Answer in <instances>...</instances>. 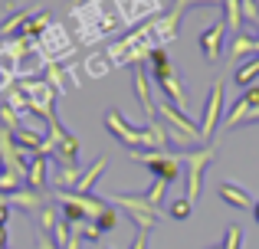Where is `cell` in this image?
<instances>
[{"label": "cell", "instance_id": "obj_23", "mask_svg": "<svg viewBox=\"0 0 259 249\" xmlns=\"http://www.w3.org/2000/svg\"><path fill=\"white\" fill-rule=\"evenodd\" d=\"M164 193H167V180H158L154 177V184H151V190H145V197H148V204L158 210L161 204H164Z\"/></svg>", "mask_w": 259, "mask_h": 249}, {"label": "cell", "instance_id": "obj_38", "mask_svg": "<svg viewBox=\"0 0 259 249\" xmlns=\"http://www.w3.org/2000/svg\"><path fill=\"white\" fill-rule=\"evenodd\" d=\"M213 249H223V246H213Z\"/></svg>", "mask_w": 259, "mask_h": 249}, {"label": "cell", "instance_id": "obj_12", "mask_svg": "<svg viewBox=\"0 0 259 249\" xmlns=\"http://www.w3.org/2000/svg\"><path fill=\"white\" fill-rule=\"evenodd\" d=\"M46 171H50V158H46V154H33L23 184L33 187V190H43V187H46Z\"/></svg>", "mask_w": 259, "mask_h": 249}, {"label": "cell", "instance_id": "obj_32", "mask_svg": "<svg viewBox=\"0 0 259 249\" xmlns=\"http://www.w3.org/2000/svg\"><path fill=\"white\" fill-rule=\"evenodd\" d=\"M0 249H10L7 246V226H0Z\"/></svg>", "mask_w": 259, "mask_h": 249}, {"label": "cell", "instance_id": "obj_5", "mask_svg": "<svg viewBox=\"0 0 259 249\" xmlns=\"http://www.w3.org/2000/svg\"><path fill=\"white\" fill-rule=\"evenodd\" d=\"M184 161H187V200L194 204L197 197H200V190H203V174H207V167H210V161H213V147H197V151H187V154H181Z\"/></svg>", "mask_w": 259, "mask_h": 249}, {"label": "cell", "instance_id": "obj_9", "mask_svg": "<svg viewBox=\"0 0 259 249\" xmlns=\"http://www.w3.org/2000/svg\"><path fill=\"white\" fill-rule=\"evenodd\" d=\"M223 36H227V23H223V20H213V23L200 33V39H197V43H200V49H203V56H207L210 63H217V59H220Z\"/></svg>", "mask_w": 259, "mask_h": 249}, {"label": "cell", "instance_id": "obj_35", "mask_svg": "<svg viewBox=\"0 0 259 249\" xmlns=\"http://www.w3.org/2000/svg\"><path fill=\"white\" fill-rule=\"evenodd\" d=\"M0 171H4V154H0Z\"/></svg>", "mask_w": 259, "mask_h": 249}, {"label": "cell", "instance_id": "obj_34", "mask_svg": "<svg viewBox=\"0 0 259 249\" xmlns=\"http://www.w3.org/2000/svg\"><path fill=\"white\" fill-rule=\"evenodd\" d=\"M82 4H89V0H76V7H82Z\"/></svg>", "mask_w": 259, "mask_h": 249}, {"label": "cell", "instance_id": "obj_15", "mask_svg": "<svg viewBox=\"0 0 259 249\" xmlns=\"http://www.w3.org/2000/svg\"><path fill=\"white\" fill-rule=\"evenodd\" d=\"M30 17H33V13L26 10V7L13 10L10 17H4V20H0V36H13V33H20V30H23V23H26Z\"/></svg>", "mask_w": 259, "mask_h": 249}, {"label": "cell", "instance_id": "obj_31", "mask_svg": "<svg viewBox=\"0 0 259 249\" xmlns=\"http://www.w3.org/2000/svg\"><path fill=\"white\" fill-rule=\"evenodd\" d=\"M39 249H59V246L53 243V236H39Z\"/></svg>", "mask_w": 259, "mask_h": 249}, {"label": "cell", "instance_id": "obj_11", "mask_svg": "<svg viewBox=\"0 0 259 249\" xmlns=\"http://www.w3.org/2000/svg\"><path fill=\"white\" fill-rule=\"evenodd\" d=\"M7 204L10 207H17V210H26V213H39L46 207V197H43V190H33V187H20V190H13L10 197H7Z\"/></svg>", "mask_w": 259, "mask_h": 249}, {"label": "cell", "instance_id": "obj_26", "mask_svg": "<svg viewBox=\"0 0 259 249\" xmlns=\"http://www.w3.org/2000/svg\"><path fill=\"white\" fill-rule=\"evenodd\" d=\"M0 125H4L7 131H17L20 128V112H13L7 102H0Z\"/></svg>", "mask_w": 259, "mask_h": 249}, {"label": "cell", "instance_id": "obj_20", "mask_svg": "<svg viewBox=\"0 0 259 249\" xmlns=\"http://www.w3.org/2000/svg\"><path fill=\"white\" fill-rule=\"evenodd\" d=\"M108 69H112V59H108L105 53H95V56H89V59H85V72H89L92 79L105 76Z\"/></svg>", "mask_w": 259, "mask_h": 249}, {"label": "cell", "instance_id": "obj_2", "mask_svg": "<svg viewBox=\"0 0 259 249\" xmlns=\"http://www.w3.org/2000/svg\"><path fill=\"white\" fill-rule=\"evenodd\" d=\"M105 200H108V204H115V207H121V210L138 223V230H145V233L158 223V210L148 204L145 193H112V197H105Z\"/></svg>", "mask_w": 259, "mask_h": 249}, {"label": "cell", "instance_id": "obj_7", "mask_svg": "<svg viewBox=\"0 0 259 249\" xmlns=\"http://www.w3.org/2000/svg\"><path fill=\"white\" fill-rule=\"evenodd\" d=\"M36 53H43V56H46V63H59V59H66L69 53H76V46H72L69 33H66L63 26H56V23H53L50 30H46L43 36L36 39Z\"/></svg>", "mask_w": 259, "mask_h": 249}, {"label": "cell", "instance_id": "obj_21", "mask_svg": "<svg viewBox=\"0 0 259 249\" xmlns=\"http://www.w3.org/2000/svg\"><path fill=\"white\" fill-rule=\"evenodd\" d=\"M46 82L56 92H66V69L59 63H46Z\"/></svg>", "mask_w": 259, "mask_h": 249}, {"label": "cell", "instance_id": "obj_28", "mask_svg": "<svg viewBox=\"0 0 259 249\" xmlns=\"http://www.w3.org/2000/svg\"><path fill=\"white\" fill-rule=\"evenodd\" d=\"M240 243H243V230H240V226H230V230H227V236H223V249H240Z\"/></svg>", "mask_w": 259, "mask_h": 249}, {"label": "cell", "instance_id": "obj_33", "mask_svg": "<svg viewBox=\"0 0 259 249\" xmlns=\"http://www.w3.org/2000/svg\"><path fill=\"white\" fill-rule=\"evenodd\" d=\"M249 213H253V220H256V223H259V200H256V204H253V210H249Z\"/></svg>", "mask_w": 259, "mask_h": 249}, {"label": "cell", "instance_id": "obj_36", "mask_svg": "<svg viewBox=\"0 0 259 249\" xmlns=\"http://www.w3.org/2000/svg\"><path fill=\"white\" fill-rule=\"evenodd\" d=\"M256 56H259V39H256Z\"/></svg>", "mask_w": 259, "mask_h": 249}, {"label": "cell", "instance_id": "obj_22", "mask_svg": "<svg viewBox=\"0 0 259 249\" xmlns=\"http://www.w3.org/2000/svg\"><path fill=\"white\" fill-rule=\"evenodd\" d=\"M56 223H59V210H53V207L46 204L43 210H39V230H43V236H53Z\"/></svg>", "mask_w": 259, "mask_h": 249}, {"label": "cell", "instance_id": "obj_14", "mask_svg": "<svg viewBox=\"0 0 259 249\" xmlns=\"http://www.w3.org/2000/svg\"><path fill=\"white\" fill-rule=\"evenodd\" d=\"M50 26H53L50 13H46V10H36V13H33V17H30V20L23 23V30H20V36H23V39H30V43L36 46V39L43 36V33L50 30Z\"/></svg>", "mask_w": 259, "mask_h": 249}, {"label": "cell", "instance_id": "obj_18", "mask_svg": "<svg viewBox=\"0 0 259 249\" xmlns=\"http://www.w3.org/2000/svg\"><path fill=\"white\" fill-rule=\"evenodd\" d=\"M256 39L259 36H249V33H236L233 39H230V56H246V53H256Z\"/></svg>", "mask_w": 259, "mask_h": 249}, {"label": "cell", "instance_id": "obj_25", "mask_svg": "<svg viewBox=\"0 0 259 249\" xmlns=\"http://www.w3.org/2000/svg\"><path fill=\"white\" fill-rule=\"evenodd\" d=\"M190 210H194V204H190L187 197H177V200H171V204H167V213H171L174 220H187Z\"/></svg>", "mask_w": 259, "mask_h": 249}, {"label": "cell", "instance_id": "obj_13", "mask_svg": "<svg viewBox=\"0 0 259 249\" xmlns=\"http://www.w3.org/2000/svg\"><path fill=\"white\" fill-rule=\"evenodd\" d=\"M220 200H223V204H230V207H236V210H253V204H256V200L249 197L240 184H230V180H227V184H220Z\"/></svg>", "mask_w": 259, "mask_h": 249}, {"label": "cell", "instance_id": "obj_37", "mask_svg": "<svg viewBox=\"0 0 259 249\" xmlns=\"http://www.w3.org/2000/svg\"><path fill=\"white\" fill-rule=\"evenodd\" d=\"M256 26H259V17H256Z\"/></svg>", "mask_w": 259, "mask_h": 249}, {"label": "cell", "instance_id": "obj_30", "mask_svg": "<svg viewBox=\"0 0 259 249\" xmlns=\"http://www.w3.org/2000/svg\"><path fill=\"white\" fill-rule=\"evenodd\" d=\"M128 249H148V233L138 230V233H135V243L128 246Z\"/></svg>", "mask_w": 259, "mask_h": 249}, {"label": "cell", "instance_id": "obj_4", "mask_svg": "<svg viewBox=\"0 0 259 249\" xmlns=\"http://www.w3.org/2000/svg\"><path fill=\"white\" fill-rule=\"evenodd\" d=\"M17 89L30 98V112L43 115L46 122L53 118V102H56V89H53L46 79H20Z\"/></svg>", "mask_w": 259, "mask_h": 249}, {"label": "cell", "instance_id": "obj_29", "mask_svg": "<svg viewBox=\"0 0 259 249\" xmlns=\"http://www.w3.org/2000/svg\"><path fill=\"white\" fill-rule=\"evenodd\" d=\"M256 17H259V4L256 0H243V20H253L256 23Z\"/></svg>", "mask_w": 259, "mask_h": 249}, {"label": "cell", "instance_id": "obj_17", "mask_svg": "<svg viewBox=\"0 0 259 249\" xmlns=\"http://www.w3.org/2000/svg\"><path fill=\"white\" fill-rule=\"evenodd\" d=\"M220 7H223V13H227L223 23H227L230 30L240 33L243 30V0H220Z\"/></svg>", "mask_w": 259, "mask_h": 249}, {"label": "cell", "instance_id": "obj_27", "mask_svg": "<svg viewBox=\"0 0 259 249\" xmlns=\"http://www.w3.org/2000/svg\"><path fill=\"white\" fill-rule=\"evenodd\" d=\"M69 239H72V226L66 223L63 217H59V223H56V230H53V243H56L59 249H66L69 246Z\"/></svg>", "mask_w": 259, "mask_h": 249}, {"label": "cell", "instance_id": "obj_10", "mask_svg": "<svg viewBox=\"0 0 259 249\" xmlns=\"http://www.w3.org/2000/svg\"><path fill=\"white\" fill-rule=\"evenodd\" d=\"M135 92H138V102H141V109H145V115H148V122H154L158 118V105H154V98H151V79H148V72H145V66H135Z\"/></svg>", "mask_w": 259, "mask_h": 249}, {"label": "cell", "instance_id": "obj_24", "mask_svg": "<svg viewBox=\"0 0 259 249\" xmlns=\"http://www.w3.org/2000/svg\"><path fill=\"white\" fill-rule=\"evenodd\" d=\"M92 223L99 226V233H112L118 226V210H112V204H108V210L99 213V220H92Z\"/></svg>", "mask_w": 259, "mask_h": 249}, {"label": "cell", "instance_id": "obj_19", "mask_svg": "<svg viewBox=\"0 0 259 249\" xmlns=\"http://www.w3.org/2000/svg\"><path fill=\"white\" fill-rule=\"evenodd\" d=\"M256 76H259V56H256V59H249V63H243L240 69H236L233 82H236V85H243V89H249V85L256 82Z\"/></svg>", "mask_w": 259, "mask_h": 249}, {"label": "cell", "instance_id": "obj_16", "mask_svg": "<svg viewBox=\"0 0 259 249\" xmlns=\"http://www.w3.org/2000/svg\"><path fill=\"white\" fill-rule=\"evenodd\" d=\"M105 167H108V161H105V158H99L92 167H89V171H82V177H79V184H76V193H89V190H92L95 180L102 177V171H105Z\"/></svg>", "mask_w": 259, "mask_h": 249}, {"label": "cell", "instance_id": "obj_8", "mask_svg": "<svg viewBox=\"0 0 259 249\" xmlns=\"http://www.w3.org/2000/svg\"><path fill=\"white\" fill-rule=\"evenodd\" d=\"M223 118V79H217L213 85H210V95L207 102H203V115H200V125H197V131H200V141H210L217 131V125H220Z\"/></svg>", "mask_w": 259, "mask_h": 249}, {"label": "cell", "instance_id": "obj_39", "mask_svg": "<svg viewBox=\"0 0 259 249\" xmlns=\"http://www.w3.org/2000/svg\"><path fill=\"white\" fill-rule=\"evenodd\" d=\"M256 4H259V0H256Z\"/></svg>", "mask_w": 259, "mask_h": 249}, {"label": "cell", "instance_id": "obj_1", "mask_svg": "<svg viewBox=\"0 0 259 249\" xmlns=\"http://www.w3.org/2000/svg\"><path fill=\"white\" fill-rule=\"evenodd\" d=\"M148 63H151V79H154V82L161 85V89H164L167 102H171L177 112H187V92H184L181 79H177V72H174L171 59H167L164 46H158V49H151V56H148Z\"/></svg>", "mask_w": 259, "mask_h": 249}, {"label": "cell", "instance_id": "obj_3", "mask_svg": "<svg viewBox=\"0 0 259 249\" xmlns=\"http://www.w3.org/2000/svg\"><path fill=\"white\" fill-rule=\"evenodd\" d=\"M158 118H161V122H167L171 141H177V144H197V141H200V131H197V125L190 122L184 112H177L171 102H161V105H158Z\"/></svg>", "mask_w": 259, "mask_h": 249}, {"label": "cell", "instance_id": "obj_6", "mask_svg": "<svg viewBox=\"0 0 259 249\" xmlns=\"http://www.w3.org/2000/svg\"><path fill=\"white\" fill-rule=\"evenodd\" d=\"M177 158H181V154H167V151H138L135 154V161H141L154 177L167 180V184H174V180L181 177V161Z\"/></svg>", "mask_w": 259, "mask_h": 249}]
</instances>
